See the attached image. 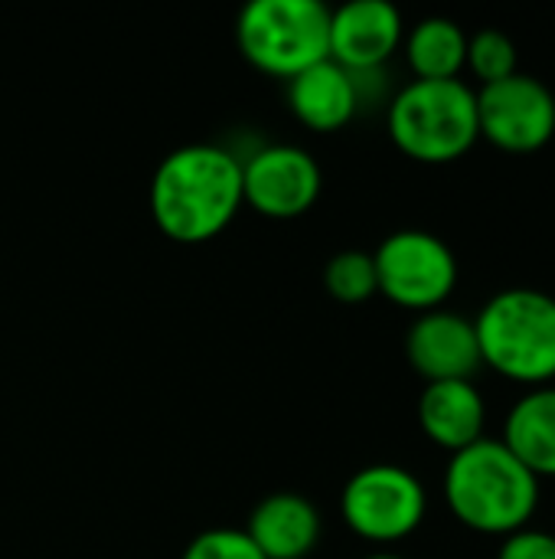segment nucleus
Returning a JSON list of instances; mask_svg holds the SVG:
<instances>
[{"label": "nucleus", "mask_w": 555, "mask_h": 559, "mask_svg": "<svg viewBox=\"0 0 555 559\" xmlns=\"http://www.w3.org/2000/svg\"><path fill=\"white\" fill-rule=\"evenodd\" d=\"M183 559H265L255 544L245 537V531H232V527H216L200 534L186 550Z\"/></svg>", "instance_id": "nucleus-19"}, {"label": "nucleus", "mask_w": 555, "mask_h": 559, "mask_svg": "<svg viewBox=\"0 0 555 559\" xmlns=\"http://www.w3.org/2000/svg\"><path fill=\"white\" fill-rule=\"evenodd\" d=\"M445 501L468 531L510 537L536 514L540 478L500 439L484 436L451 455L445 472Z\"/></svg>", "instance_id": "nucleus-2"}, {"label": "nucleus", "mask_w": 555, "mask_h": 559, "mask_svg": "<svg viewBox=\"0 0 555 559\" xmlns=\"http://www.w3.org/2000/svg\"><path fill=\"white\" fill-rule=\"evenodd\" d=\"M147 200L167 239L183 246L209 242L245 206L242 160L219 144L177 147L157 164Z\"/></svg>", "instance_id": "nucleus-1"}, {"label": "nucleus", "mask_w": 555, "mask_h": 559, "mask_svg": "<svg viewBox=\"0 0 555 559\" xmlns=\"http://www.w3.org/2000/svg\"><path fill=\"white\" fill-rule=\"evenodd\" d=\"M376 285L393 305L438 311L458 285V259L445 239L425 229H399L373 252Z\"/></svg>", "instance_id": "nucleus-6"}, {"label": "nucleus", "mask_w": 555, "mask_h": 559, "mask_svg": "<svg viewBox=\"0 0 555 559\" xmlns=\"http://www.w3.org/2000/svg\"><path fill=\"white\" fill-rule=\"evenodd\" d=\"M500 442L540 481L555 478V386H536L507 413Z\"/></svg>", "instance_id": "nucleus-15"}, {"label": "nucleus", "mask_w": 555, "mask_h": 559, "mask_svg": "<svg viewBox=\"0 0 555 559\" xmlns=\"http://www.w3.org/2000/svg\"><path fill=\"white\" fill-rule=\"evenodd\" d=\"M324 285L343 305H363V301H370L373 295H379L373 255L370 252H360V249L337 252L327 262V269H324Z\"/></svg>", "instance_id": "nucleus-17"}, {"label": "nucleus", "mask_w": 555, "mask_h": 559, "mask_svg": "<svg viewBox=\"0 0 555 559\" xmlns=\"http://www.w3.org/2000/svg\"><path fill=\"white\" fill-rule=\"evenodd\" d=\"M245 537L265 559H304L321 540V514L304 495L278 491L258 501Z\"/></svg>", "instance_id": "nucleus-13"}, {"label": "nucleus", "mask_w": 555, "mask_h": 559, "mask_svg": "<svg viewBox=\"0 0 555 559\" xmlns=\"http://www.w3.org/2000/svg\"><path fill=\"white\" fill-rule=\"evenodd\" d=\"M236 39L258 72L294 79L330 59V10L317 0H252L236 20Z\"/></svg>", "instance_id": "nucleus-5"}, {"label": "nucleus", "mask_w": 555, "mask_h": 559, "mask_svg": "<svg viewBox=\"0 0 555 559\" xmlns=\"http://www.w3.org/2000/svg\"><path fill=\"white\" fill-rule=\"evenodd\" d=\"M366 559H402V557H396V554H373V557H366Z\"/></svg>", "instance_id": "nucleus-21"}, {"label": "nucleus", "mask_w": 555, "mask_h": 559, "mask_svg": "<svg viewBox=\"0 0 555 559\" xmlns=\"http://www.w3.org/2000/svg\"><path fill=\"white\" fill-rule=\"evenodd\" d=\"M478 128L494 147L507 154H533L555 134V95L527 72L504 82L481 85L478 92Z\"/></svg>", "instance_id": "nucleus-8"}, {"label": "nucleus", "mask_w": 555, "mask_h": 559, "mask_svg": "<svg viewBox=\"0 0 555 559\" xmlns=\"http://www.w3.org/2000/svg\"><path fill=\"white\" fill-rule=\"evenodd\" d=\"M402 39V16L386 0H353L330 10V59L347 72L383 69Z\"/></svg>", "instance_id": "nucleus-11"}, {"label": "nucleus", "mask_w": 555, "mask_h": 559, "mask_svg": "<svg viewBox=\"0 0 555 559\" xmlns=\"http://www.w3.org/2000/svg\"><path fill=\"white\" fill-rule=\"evenodd\" d=\"M389 138L419 164H451L464 157L478 138V92L461 79L409 82L389 102Z\"/></svg>", "instance_id": "nucleus-4"}, {"label": "nucleus", "mask_w": 555, "mask_h": 559, "mask_svg": "<svg viewBox=\"0 0 555 559\" xmlns=\"http://www.w3.org/2000/svg\"><path fill=\"white\" fill-rule=\"evenodd\" d=\"M340 511L357 537L370 544H399L422 527L429 495L402 465H366L347 481Z\"/></svg>", "instance_id": "nucleus-7"}, {"label": "nucleus", "mask_w": 555, "mask_h": 559, "mask_svg": "<svg viewBox=\"0 0 555 559\" xmlns=\"http://www.w3.org/2000/svg\"><path fill=\"white\" fill-rule=\"evenodd\" d=\"M497 559H555V537L543 531H517L504 540Z\"/></svg>", "instance_id": "nucleus-20"}, {"label": "nucleus", "mask_w": 555, "mask_h": 559, "mask_svg": "<svg viewBox=\"0 0 555 559\" xmlns=\"http://www.w3.org/2000/svg\"><path fill=\"white\" fill-rule=\"evenodd\" d=\"M288 105L304 128L337 131L360 111V95L353 75L334 59H324L288 79Z\"/></svg>", "instance_id": "nucleus-14"}, {"label": "nucleus", "mask_w": 555, "mask_h": 559, "mask_svg": "<svg viewBox=\"0 0 555 559\" xmlns=\"http://www.w3.org/2000/svg\"><path fill=\"white\" fill-rule=\"evenodd\" d=\"M481 360L527 386L555 380V298L536 288H507L474 318Z\"/></svg>", "instance_id": "nucleus-3"}, {"label": "nucleus", "mask_w": 555, "mask_h": 559, "mask_svg": "<svg viewBox=\"0 0 555 559\" xmlns=\"http://www.w3.org/2000/svg\"><path fill=\"white\" fill-rule=\"evenodd\" d=\"M406 59L422 82H448L464 72L468 62V33L445 16H429L409 29Z\"/></svg>", "instance_id": "nucleus-16"}, {"label": "nucleus", "mask_w": 555, "mask_h": 559, "mask_svg": "<svg viewBox=\"0 0 555 559\" xmlns=\"http://www.w3.org/2000/svg\"><path fill=\"white\" fill-rule=\"evenodd\" d=\"M324 187L317 160L298 144H265L242 160V200L268 219L304 216Z\"/></svg>", "instance_id": "nucleus-9"}, {"label": "nucleus", "mask_w": 555, "mask_h": 559, "mask_svg": "<svg viewBox=\"0 0 555 559\" xmlns=\"http://www.w3.org/2000/svg\"><path fill=\"white\" fill-rule=\"evenodd\" d=\"M487 406L474 380L429 383L419 400V426L445 452H461L484 439Z\"/></svg>", "instance_id": "nucleus-12"}, {"label": "nucleus", "mask_w": 555, "mask_h": 559, "mask_svg": "<svg viewBox=\"0 0 555 559\" xmlns=\"http://www.w3.org/2000/svg\"><path fill=\"white\" fill-rule=\"evenodd\" d=\"M406 354L415 373L429 383L474 380V373L484 367L474 321L445 308L425 311L412 321L406 334Z\"/></svg>", "instance_id": "nucleus-10"}, {"label": "nucleus", "mask_w": 555, "mask_h": 559, "mask_svg": "<svg viewBox=\"0 0 555 559\" xmlns=\"http://www.w3.org/2000/svg\"><path fill=\"white\" fill-rule=\"evenodd\" d=\"M464 69H471L481 85L504 82L520 72L517 69V43L500 29H481V33L468 36Z\"/></svg>", "instance_id": "nucleus-18"}]
</instances>
